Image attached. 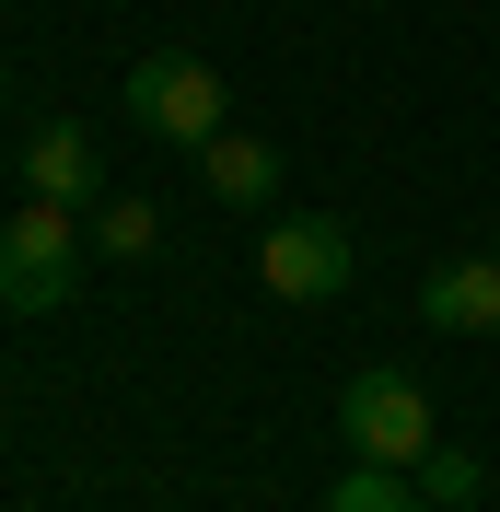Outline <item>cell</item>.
<instances>
[{
    "mask_svg": "<svg viewBox=\"0 0 500 512\" xmlns=\"http://www.w3.org/2000/svg\"><path fill=\"white\" fill-rule=\"evenodd\" d=\"M198 175H210L221 210H268V198H280V152H268V140H245V128H221L210 152H198Z\"/></svg>",
    "mask_w": 500,
    "mask_h": 512,
    "instance_id": "7",
    "label": "cell"
},
{
    "mask_svg": "<svg viewBox=\"0 0 500 512\" xmlns=\"http://www.w3.org/2000/svg\"><path fill=\"white\" fill-rule=\"evenodd\" d=\"M24 198H59V210H94V198H105V152H94V128H82V117H35V140H24Z\"/></svg>",
    "mask_w": 500,
    "mask_h": 512,
    "instance_id": "5",
    "label": "cell"
},
{
    "mask_svg": "<svg viewBox=\"0 0 500 512\" xmlns=\"http://www.w3.org/2000/svg\"><path fill=\"white\" fill-rule=\"evenodd\" d=\"M338 431H349V454H373V466H407V478H419V454L442 443V431H431V384H407V373H349Z\"/></svg>",
    "mask_w": 500,
    "mask_h": 512,
    "instance_id": "3",
    "label": "cell"
},
{
    "mask_svg": "<svg viewBox=\"0 0 500 512\" xmlns=\"http://www.w3.org/2000/svg\"><path fill=\"white\" fill-rule=\"evenodd\" d=\"M70 280H82V210L24 198V210L0 222V303H12V315H59Z\"/></svg>",
    "mask_w": 500,
    "mask_h": 512,
    "instance_id": "1",
    "label": "cell"
},
{
    "mask_svg": "<svg viewBox=\"0 0 500 512\" xmlns=\"http://www.w3.org/2000/svg\"><path fill=\"white\" fill-rule=\"evenodd\" d=\"M419 326H442V338H500V245L489 256H442L431 280H419Z\"/></svg>",
    "mask_w": 500,
    "mask_h": 512,
    "instance_id": "6",
    "label": "cell"
},
{
    "mask_svg": "<svg viewBox=\"0 0 500 512\" xmlns=\"http://www.w3.org/2000/svg\"><path fill=\"white\" fill-rule=\"evenodd\" d=\"M0 117H12V82H0Z\"/></svg>",
    "mask_w": 500,
    "mask_h": 512,
    "instance_id": "11",
    "label": "cell"
},
{
    "mask_svg": "<svg viewBox=\"0 0 500 512\" xmlns=\"http://www.w3.org/2000/svg\"><path fill=\"white\" fill-rule=\"evenodd\" d=\"M477 489H489V478H477V454H454V443L419 454V501H431V512H466Z\"/></svg>",
    "mask_w": 500,
    "mask_h": 512,
    "instance_id": "9",
    "label": "cell"
},
{
    "mask_svg": "<svg viewBox=\"0 0 500 512\" xmlns=\"http://www.w3.org/2000/svg\"><path fill=\"white\" fill-rule=\"evenodd\" d=\"M82 245H105V256H152V245H163V210H152V198H94Z\"/></svg>",
    "mask_w": 500,
    "mask_h": 512,
    "instance_id": "8",
    "label": "cell"
},
{
    "mask_svg": "<svg viewBox=\"0 0 500 512\" xmlns=\"http://www.w3.org/2000/svg\"><path fill=\"white\" fill-rule=\"evenodd\" d=\"M349 233L326 222V210H291V222H268V245H256V280H268V303H338L349 291Z\"/></svg>",
    "mask_w": 500,
    "mask_h": 512,
    "instance_id": "4",
    "label": "cell"
},
{
    "mask_svg": "<svg viewBox=\"0 0 500 512\" xmlns=\"http://www.w3.org/2000/svg\"><path fill=\"white\" fill-rule=\"evenodd\" d=\"M407 489H419V478H407V466H373V454H361V466H349V478L326 489V512H396Z\"/></svg>",
    "mask_w": 500,
    "mask_h": 512,
    "instance_id": "10",
    "label": "cell"
},
{
    "mask_svg": "<svg viewBox=\"0 0 500 512\" xmlns=\"http://www.w3.org/2000/svg\"><path fill=\"white\" fill-rule=\"evenodd\" d=\"M128 117L152 128V140H175V152H210L221 140V70L210 59H187V47H140L128 59Z\"/></svg>",
    "mask_w": 500,
    "mask_h": 512,
    "instance_id": "2",
    "label": "cell"
},
{
    "mask_svg": "<svg viewBox=\"0 0 500 512\" xmlns=\"http://www.w3.org/2000/svg\"><path fill=\"white\" fill-rule=\"evenodd\" d=\"M396 512H431V501H396Z\"/></svg>",
    "mask_w": 500,
    "mask_h": 512,
    "instance_id": "12",
    "label": "cell"
}]
</instances>
